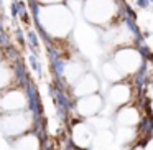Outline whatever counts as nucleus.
<instances>
[{
    "label": "nucleus",
    "mask_w": 153,
    "mask_h": 150,
    "mask_svg": "<svg viewBox=\"0 0 153 150\" xmlns=\"http://www.w3.org/2000/svg\"><path fill=\"white\" fill-rule=\"evenodd\" d=\"M137 4H138V7H142V8H148L150 0H137Z\"/></svg>",
    "instance_id": "1"
}]
</instances>
